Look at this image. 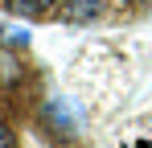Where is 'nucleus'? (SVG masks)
Segmentation results:
<instances>
[{
  "mask_svg": "<svg viewBox=\"0 0 152 148\" xmlns=\"http://www.w3.org/2000/svg\"><path fill=\"white\" fill-rule=\"evenodd\" d=\"M45 123L58 127V136H78V115L70 111L66 99H53L50 107H45Z\"/></svg>",
  "mask_w": 152,
  "mask_h": 148,
  "instance_id": "1",
  "label": "nucleus"
},
{
  "mask_svg": "<svg viewBox=\"0 0 152 148\" xmlns=\"http://www.w3.org/2000/svg\"><path fill=\"white\" fill-rule=\"evenodd\" d=\"M21 78H25V66L17 62V53L0 49V86H12V82H21Z\"/></svg>",
  "mask_w": 152,
  "mask_h": 148,
  "instance_id": "2",
  "label": "nucleus"
},
{
  "mask_svg": "<svg viewBox=\"0 0 152 148\" xmlns=\"http://www.w3.org/2000/svg\"><path fill=\"white\" fill-rule=\"evenodd\" d=\"M12 4V12H21V17H41V12H50L58 0H8Z\"/></svg>",
  "mask_w": 152,
  "mask_h": 148,
  "instance_id": "3",
  "label": "nucleus"
},
{
  "mask_svg": "<svg viewBox=\"0 0 152 148\" xmlns=\"http://www.w3.org/2000/svg\"><path fill=\"white\" fill-rule=\"evenodd\" d=\"M74 21H86V17H95L99 12V0H70V8H66Z\"/></svg>",
  "mask_w": 152,
  "mask_h": 148,
  "instance_id": "4",
  "label": "nucleus"
},
{
  "mask_svg": "<svg viewBox=\"0 0 152 148\" xmlns=\"http://www.w3.org/2000/svg\"><path fill=\"white\" fill-rule=\"evenodd\" d=\"M0 148H17V136H12L8 123H0Z\"/></svg>",
  "mask_w": 152,
  "mask_h": 148,
  "instance_id": "5",
  "label": "nucleus"
},
{
  "mask_svg": "<svg viewBox=\"0 0 152 148\" xmlns=\"http://www.w3.org/2000/svg\"><path fill=\"white\" fill-rule=\"evenodd\" d=\"M136 148H148V144H136Z\"/></svg>",
  "mask_w": 152,
  "mask_h": 148,
  "instance_id": "6",
  "label": "nucleus"
}]
</instances>
